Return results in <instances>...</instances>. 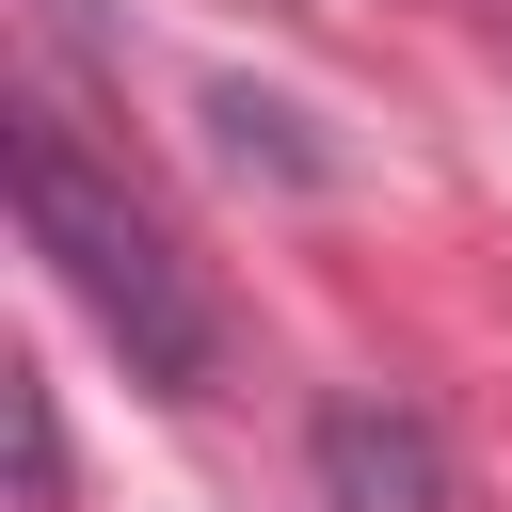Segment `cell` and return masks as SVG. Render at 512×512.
Here are the masks:
<instances>
[{
  "label": "cell",
  "instance_id": "2",
  "mask_svg": "<svg viewBox=\"0 0 512 512\" xmlns=\"http://www.w3.org/2000/svg\"><path fill=\"white\" fill-rule=\"evenodd\" d=\"M304 464H320L336 512H464V464H448V432H432L400 384H336V400L304 416Z\"/></svg>",
  "mask_w": 512,
  "mask_h": 512
},
{
  "label": "cell",
  "instance_id": "3",
  "mask_svg": "<svg viewBox=\"0 0 512 512\" xmlns=\"http://www.w3.org/2000/svg\"><path fill=\"white\" fill-rule=\"evenodd\" d=\"M208 128H224V160H240V176H256V160H272V176H336V160L304 144V112H272V96H240V80H208Z\"/></svg>",
  "mask_w": 512,
  "mask_h": 512
},
{
  "label": "cell",
  "instance_id": "4",
  "mask_svg": "<svg viewBox=\"0 0 512 512\" xmlns=\"http://www.w3.org/2000/svg\"><path fill=\"white\" fill-rule=\"evenodd\" d=\"M16 512H64V416H48V384H16Z\"/></svg>",
  "mask_w": 512,
  "mask_h": 512
},
{
  "label": "cell",
  "instance_id": "1",
  "mask_svg": "<svg viewBox=\"0 0 512 512\" xmlns=\"http://www.w3.org/2000/svg\"><path fill=\"white\" fill-rule=\"evenodd\" d=\"M16 224H32V256L64 272V304L128 352V384H160V400H208V384H224V304L192 288V256L160 240V208H128V192L64 144V112H16Z\"/></svg>",
  "mask_w": 512,
  "mask_h": 512
}]
</instances>
